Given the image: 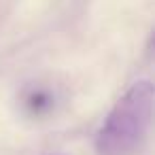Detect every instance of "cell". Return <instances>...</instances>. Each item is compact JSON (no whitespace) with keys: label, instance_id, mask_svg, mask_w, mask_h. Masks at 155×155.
Masks as SVG:
<instances>
[{"label":"cell","instance_id":"obj_1","mask_svg":"<svg viewBox=\"0 0 155 155\" xmlns=\"http://www.w3.org/2000/svg\"><path fill=\"white\" fill-rule=\"evenodd\" d=\"M153 102L155 87L151 81L132 83L113 104L96 134L98 155H136L151 127Z\"/></svg>","mask_w":155,"mask_h":155}]
</instances>
